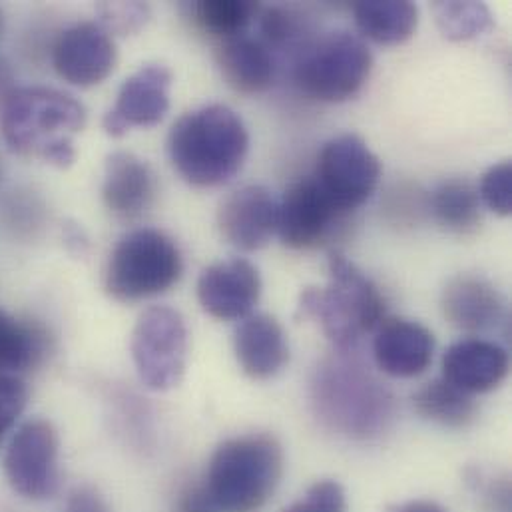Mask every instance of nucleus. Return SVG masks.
I'll list each match as a JSON object with an SVG mask.
<instances>
[{"label":"nucleus","mask_w":512,"mask_h":512,"mask_svg":"<svg viewBox=\"0 0 512 512\" xmlns=\"http://www.w3.org/2000/svg\"><path fill=\"white\" fill-rule=\"evenodd\" d=\"M86 124L84 106L68 92L48 86L14 88L0 106V132L12 152L68 168L72 136Z\"/></svg>","instance_id":"nucleus-1"},{"label":"nucleus","mask_w":512,"mask_h":512,"mask_svg":"<svg viewBox=\"0 0 512 512\" xmlns=\"http://www.w3.org/2000/svg\"><path fill=\"white\" fill-rule=\"evenodd\" d=\"M250 150L242 118L224 104L184 114L170 130L168 154L178 174L192 186L212 188L232 180Z\"/></svg>","instance_id":"nucleus-2"},{"label":"nucleus","mask_w":512,"mask_h":512,"mask_svg":"<svg viewBox=\"0 0 512 512\" xmlns=\"http://www.w3.org/2000/svg\"><path fill=\"white\" fill-rule=\"evenodd\" d=\"M329 283L301 293L297 315L319 321L327 339L343 353L373 333L385 317V299L377 285L347 257L331 252Z\"/></svg>","instance_id":"nucleus-3"},{"label":"nucleus","mask_w":512,"mask_h":512,"mask_svg":"<svg viewBox=\"0 0 512 512\" xmlns=\"http://www.w3.org/2000/svg\"><path fill=\"white\" fill-rule=\"evenodd\" d=\"M283 473V449L271 435H244L222 443L208 467L206 491L220 512H257Z\"/></svg>","instance_id":"nucleus-4"},{"label":"nucleus","mask_w":512,"mask_h":512,"mask_svg":"<svg viewBox=\"0 0 512 512\" xmlns=\"http://www.w3.org/2000/svg\"><path fill=\"white\" fill-rule=\"evenodd\" d=\"M184 271V259L176 242L154 228L128 232L114 246L104 275L110 297L136 303L174 287Z\"/></svg>","instance_id":"nucleus-5"},{"label":"nucleus","mask_w":512,"mask_h":512,"mask_svg":"<svg viewBox=\"0 0 512 512\" xmlns=\"http://www.w3.org/2000/svg\"><path fill=\"white\" fill-rule=\"evenodd\" d=\"M371 68L369 46L359 36L339 30L307 46L295 64V82L313 100L345 102L365 86Z\"/></svg>","instance_id":"nucleus-6"},{"label":"nucleus","mask_w":512,"mask_h":512,"mask_svg":"<svg viewBox=\"0 0 512 512\" xmlns=\"http://www.w3.org/2000/svg\"><path fill=\"white\" fill-rule=\"evenodd\" d=\"M315 401L325 419L349 437H369L389 415L387 393L361 367L333 363L321 369Z\"/></svg>","instance_id":"nucleus-7"},{"label":"nucleus","mask_w":512,"mask_h":512,"mask_svg":"<svg viewBox=\"0 0 512 512\" xmlns=\"http://www.w3.org/2000/svg\"><path fill=\"white\" fill-rule=\"evenodd\" d=\"M132 359L142 383L152 391L180 385L188 359L184 317L166 305L146 309L132 331Z\"/></svg>","instance_id":"nucleus-8"},{"label":"nucleus","mask_w":512,"mask_h":512,"mask_svg":"<svg viewBox=\"0 0 512 512\" xmlns=\"http://www.w3.org/2000/svg\"><path fill=\"white\" fill-rule=\"evenodd\" d=\"M381 178V162L355 134L329 140L317 158L313 180L345 216L363 206Z\"/></svg>","instance_id":"nucleus-9"},{"label":"nucleus","mask_w":512,"mask_h":512,"mask_svg":"<svg viewBox=\"0 0 512 512\" xmlns=\"http://www.w3.org/2000/svg\"><path fill=\"white\" fill-rule=\"evenodd\" d=\"M58 433L46 419H28L12 435L4 453V475L10 487L32 501H46L56 495Z\"/></svg>","instance_id":"nucleus-10"},{"label":"nucleus","mask_w":512,"mask_h":512,"mask_svg":"<svg viewBox=\"0 0 512 512\" xmlns=\"http://www.w3.org/2000/svg\"><path fill=\"white\" fill-rule=\"evenodd\" d=\"M52 64L62 80L74 86H94L114 70L116 44L102 24L78 22L56 38Z\"/></svg>","instance_id":"nucleus-11"},{"label":"nucleus","mask_w":512,"mask_h":512,"mask_svg":"<svg viewBox=\"0 0 512 512\" xmlns=\"http://www.w3.org/2000/svg\"><path fill=\"white\" fill-rule=\"evenodd\" d=\"M172 72L162 64H148L124 80L114 108L104 116L108 136L120 138L134 126H156L170 108Z\"/></svg>","instance_id":"nucleus-12"},{"label":"nucleus","mask_w":512,"mask_h":512,"mask_svg":"<svg viewBox=\"0 0 512 512\" xmlns=\"http://www.w3.org/2000/svg\"><path fill=\"white\" fill-rule=\"evenodd\" d=\"M343 214L331 204L319 184L301 178L279 200L277 234L291 250H307L321 244Z\"/></svg>","instance_id":"nucleus-13"},{"label":"nucleus","mask_w":512,"mask_h":512,"mask_svg":"<svg viewBox=\"0 0 512 512\" xmlns=\"http://www.w3.org/2000/svg\"><path fill=\"white\" fill-rule=\"evenodd\" d=\"M261 279L256 267L234 257L206 267L198 279V299L202 309L224 321L246 319L256 307Z\"/></svg>","instance_id":"nucleus-14"},{"label":"nucleus","mask_w":512,"mask_h":512,"mask_svg":"<svg viewBox=\"0 0 512 512\" xmlns=\"http://www.w3.org/2000/svg\"><path fill=\"white\" fill-rule=\"evenodd\" d=\"M279 200L265 186H246L228 196L218 214L222 236L242 252H257L277 232Z\"/></svg>","instance_id":"nucleus-15"},{"label":"nucleus","mask_w":512,"mask_h":512,"mask_svg":"<svg viewBox=\"0 0 512 512\" xmlns=\"http://www.w3.org/2000/svg\"><path fill=\"white\" fill-rule=\"evenodd\" d=\"M443 311L457 329L469 333H489L509 325L507 299L477 275H459L445 287Z\"/></svg>","instance_id":"nucleus-16"},{"label":"nucleus","mask_w":512,"mask_h":512,"mask_svg":"<svg viewBox=\"0 0 512 512\" xmlns=\"http://www.w3.org/2000/svg\"><path fill=\"white\" fill-rule=\"evenodd\" d=\"M433 333L409 319H383L373 339V357L379 369L391 377H417L433 361Z\"/></svg>","instance_id":"nucleus-17"},{"label":"nucleus","mask_w":512,"mask_h":512,"mask_svg":"<svg viewBox=\"0 0 512 512\" xmlns=\"http://www.w3.org/2000/svg\"><path fill=\"white\" fill-rule=\"evenodd\" d=\"M509 373V353L495 341L471 337L453 343L443 357V379L475 395L499 387Z\"/></svg>","instance_id":"nucleus-18"},{"label":"nucleus","mask_w":512,"mask_h":512,"mask_svg":"<svg viewBox=\"0 0 512 512\" xmlns=\"http://www.w3.org/2000/svg\"><path fill=\"white\" fill-rule=\"evenodd\" d=\"M156 180L152 168L132 152H114L106 160L102 200L120 220L140 218L154 200Z\"/></svg>","instance_id":"nucleus-19"},{"label":"nucleus","mask_w":512,"mask_h":512,"mask_svg":"<svg viewBox=\"0 0 512 512\" xmlns=\"http://www.w3.org/2000/svg\"><path fill=\"white\" fill-rule=\"evenodd\" d=\"M234 351L240 367L252 379L275 377L289 361V345L283 327L271 315H248L234 337Z\"/></svg>","instance_id":"nucleus-20"},{"label":"nucleus","mask_w":512,"mask_h":512,"mask_svg":"<svg viewBox=\"0 0 512 512\" xmlns=\"http://www.w3.org/2000/svg\"><path fill=\"white\" fill-rule=\"evenodd\" d=\"M218 66L224 80L242 94L267 90L275 76V62L269 48L248 34L222 40L218 46Z\"/></svg>","instance_id":"nucleus-21"},{"label":"nucleus","mask_w":512,"mask_h":512,"mask_svg":"<svg viewBox=\"0 0 512 512\" xmlns=\"http://www.w3.org/2000/svg\"><path fill=\"white\" fill-rule=\"evenodd\" d=\"M359 30L379 44L407 42L419 24V10L409 0H365L353 6Z\"/></svg>","instance_id":"nucleus-22"},{"label":"nucleus","mask_w":512,"mask_h":512,"mask_svg":"<svg viewBox=\"0 0 512 512\" xmlns=\"http://www.w3.org/2000/svg\"><path fill=\"white\" fill-rule=\"evenodd\" d=\"M413 407L423 419L451 429L467 427L477 415L473 397L447 379H435L423 385L413 395Z\"/></svg>","instance_id":"nucleus-23"},{"label":"nucleus","mask_w":512,"mask_h":512,"mask_svg":"<svg viewBox=\"0 0 512 512\" xmlns=\"http://www.w3.org/2000/svg\"><path fill=\"white\" fill-rule=\"evenodd\" d=\"M46 353V335L0 309V375H16L34 367Z\"/></svg>","instance_id":"nucleus-24"},{"label":"nucleus","mask_w":512,"mask_h":512,"mask_svg":"<svg viewBox=\"0 0 512 512\" xmlns=\"http://www.w3.org/2000/svg\"><path fill=\"white\" fill-rule=\"evenodd\" d=\"M435 220L453 234H473L481 226L479 192L465 180H449L431 194Z\"/></svg>","instance_id":"nucleus-25"},{"label":"nucleus","mask_w":512,"mask_h":512,"mask_svg":"<svg viewBox=\"0 0 512 512\" xmlns=\"http://www.w3.org/2000/svg\"><path fill=\"white\" fill-rule=\"evenodd\" d=\"M190 8L196 22L220 38L244 34L259 12V4L254 0H202Z\"/></svg>","instance_id":"nucleus-26"},{"label":"nucleus","mask_w":512,"mask_h":512,"mask_svg":"<svg viewBox=\"0 0 512 512\" xmlns=\"http://www.w3.org/2000/svg\"><path fill=\"white\" fill-rule=\"evenodd\" d=\"M435 16L449 40H471L493 26V14L483 2H437Z\"/></svg>","instance_id":"nucleus-27"},{"label":"nucleus","mask_w":512,"mask_h":512,"mask_svg":"<svg viewBox=\"0 0 512 512\" xmlns=\"http://www.w3.org/2000/svg\"><path fill=\"white\" fill-rule=\"evenodd\" d=\"M479 198L485 202L489 210H493L499 216H511L512 214V164L501 162L497 166H491L483 180L481 188L477 190Z\"/></svg>","instance_id":"nucleus-28"},{"label":"nucleus","mask_w":512,"mask_h":512,"mask_svg":"<svg viewBox=\"0 0 512 512\" xmlns=\"http://www.w3.org/2000/svg\"><path fill=\"white\" fill-rule=\"evenodd\" d=\"M259 18V32H261V42L269 46H283L299 36V16L291 12L289 8L281 6H267L259 8L257 12Z\"/></svg>","instance_id":"nucleus-29"},{"label":"nucleus","mask_w":512,"mask_h":512,"mask_svg":"<svg viewBox=\"0 0 512 512\" xmlns=\"http://www.w3.org/2000/svg\"><path fill=\"white\" fill-rule=\"evenodd\" d=\"M102 16V26L110 32H120V34H130L138 32L150 16L148 4L142 2H106L100 8Z\"/></svg>","instance_id":"nucleus-30"},{"label":"nucleus","mask_w":512,"mask_h":512,"mask_svg":"<svg viewBox=\"0 0 512 512\" xmlns=\"http://www.w3.org/2000/svg\"><path fill=\"white\" fill-rule=\"evenodd\" d=\"M345 491L337 481H319L311 485L305 497L283 512H345Z\"/></svg>","instance_id":"nucleus-31"},{"label":"nucleus","mask_w":512,"mask_h":512,"mask_svg":"<svg viewBox=\"0 0 512 512\" xmlns=\"http://www.w3.org/2000/svg\"><path fill=\"white\" fill-rule=\"evenodd\" d=\"M28 401V389L16 375H0V443L16 425Z\"/></svg>","instance_id":"nucleus-32"},{"label":"nucleus","mask_w":512,"mask_h":512,"mask_svg":"<svg viewBox=\"0 0 512 512\" xmlns=\"http://www.w3.org/2000/svg\"><path fill=\"white\" fill-rule=\"evenodd\" d=\"M64 512H112L102 495L92 487H78L68 495Z\"/></svg>","instance_id":"nucleus-33"},{"label":"nucleus","mask_w":512,"mask_h":512,"mask_svg":"<svg viewBox=\"0 0 512 512\" xmlns=\"http://www.w3.org/2000/svg\"><path fill=\"white\" fill-rule=\"evenodd\" d=\"M174 512H220V509L212 501L206 487H188L180 495Z\"/></svg>","instance_id":"nucleus-34"},{"label":"nucleus","mask_w":512,"mask_h":512,"mask_svg":"<svg viewBox=\"0 0 512 512\" xmlns=\"http://www.w3.org/2000/svg\"><path fill=\"white\" fill-rule=\"evenodd\" d=\"M483 503L487 512H511V483L509 479L491 481L483 491Z\"/></svg>","instance_id":"nucleus-35"},{"label":"nucleus","mask_w":512,"mask_h":512,"mask_svg":"<svg viewBox=\"0 0 512 512\" xmlns=\"http://www.w3.org/2000/svg\"><path fill=\"white\" fill-rule=\"evenodd\" d=\"M14 88H16L14 86V72H12L10 64L0 56V106Z\"/></svg>","instance_id":"nucleus-36"},{"label":"nucleus","mask_w":512,"mask_h":512,"mask_svg":"<svg viewBox=\"0 0 512 512\" xmlns=\"http://www.w3.org/2000/svg\"><path fill=\"white\" fill-rule=\"evenodd\" d=\"M387 512H447L441 505L433 503V501H409V503H401L391 507Z\"/></svg>","instance_id":"nucleus-37"},{"label":"nucleus","mask_w":512,"mask_h":512,"mask_svg":"<svg viewBox=\"0 0 512 512\" xmlns=\"http://www.w3.org/2000/svg\"><path fill=\"white\" fill-rule=\"evenodd\" d=\"M66 242H68V248L72 250V246H76V250L82 254L86 248H88V240L84 238L82 230L76 228L74 224L72 226H66Z\"/></svg>","instance_id":"nucleus-38"},{"label":"nucleus","mask_w":512,"mask_h":512,"mask_svg":"<svg viewBox=\"0 0 512 512\" xmlns=\"http://www.w3.org/2000/svg\"><path fill=\"white\" fill-rule=\"evenodd\" d=\"M2 30H4V18H2V10H0V36H2Z\"/></svg>","instance_id":"nucleus-39"},{"label":"nucleus","mask_w":512,"mask_h":512,"mask_svg":"<svg viewBox=\"0 0 512 512\" xmlns=\"http://www.w3.org/2000/svg\"><path fill=\"white\" fill-rule=\"evenodd\" d=\"M0 182H2V164H0Z\"/></svg>","instance_id":"nucleus-40"}]
</instances>
